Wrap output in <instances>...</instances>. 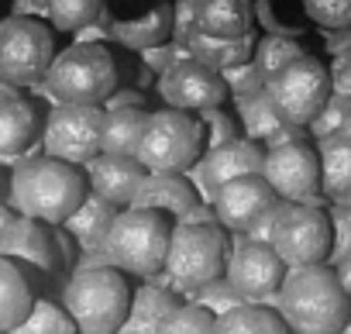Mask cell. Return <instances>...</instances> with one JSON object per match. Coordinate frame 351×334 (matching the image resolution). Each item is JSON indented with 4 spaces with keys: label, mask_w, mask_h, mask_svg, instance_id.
I'll return each instance as SVG.
<instances>
[{
    "label": "cell",
    "mask_w": 351,
    "mask_h": 334,
    "mask_svg": "<svg viewBox=\"0 0 351 334\" xmlns=\"http://www.w3.org/2000/svg\"><path fill=\"white\" fill-rule=\"evenodd\" d=\"M117 214H121V207L107 204V200L97 197V193H86V200L73 211V217H69L62 228H66V235H69L83 252H104L107 235H110Z\"/></svg>",
    "instance_id": "44dd1931"
},
{
    "label": "cell",
    "mask_w": 351,
    "mask_h": 334,
    "mask_svg": "<svg viewBox=\"0 0 351 334\" xmlns=\"http://www.w3.org/2000/svg\"><path fill=\"white\" fill-rule=\"evenodd\" d=\"M334 272H337V279H341V286H344V293L351 296V252L341 259V262H334Z\"/></svg>",
    "instance_id": "7dc6e473"
},
{
    "label": "cell",
    "mask_w": 351,
    "mask_h": 334,
    "mask_svg": "<svg viewBox=\"0 0 351 334\" xmlns=\"http://www.w3.org/2000/svg\"><path fill=\"white\" fill-rule=\"evenodd\" d=\"M158 93H162V100L169 104V107H176V110H210V107H221L224 100H228V83H224V76H221V69H214V66H207V62H200V59H193L190 52L186 56H180L165 73H162V80H158Z\"/></svg>",
    "instance_id": "4fadbf2b"
},
{
    "label": "cell",
    "mask_w": 351,
    "mask_h": 334,
    "mask_svg": "<svg viewBox=\"0 0 351 334\" xmlns=\"http://www.w3.org/2000/svg\"><path fill=\"white\" fill-rule=\"evenodd\" d=\"M286 262L279 259V252L265 241H248L245 235L231 245L228 265H224V279L248 300V303H262L269 296H279V286L286 279Z\"/></svg>",
    "instance_id": "5bb4252c"
},
{
    "label": "cell",
    "mask_w": 351,
    "mask_h": 334,
    "mask_svg": "<svg viewBox=\"0 0 351 334\" xmlns=\"http://www.w3.org/2000/svg\"><path fill=\"white\" fill-rule=\"evenodd\" d=\"M204 124L186 110H148L134 158L145 165V173H186L190 165L204 158Z\"/></svg>",
    "instance_id": "52a82bcc"
},
{
    "label": "cell",
    "mask_w": 351,
    "mask_h": 334,
    "mask_svg": "<svg viewBox=\"0 0 351 334\" xmlns=\"http://www.w3.org/2000/svg\"><path fill=\"white\" fill-rule=\"evenodd\" d=\"M117 334H121V331H117Z\"/></svg>",
    "instance_id": "816d5d0a"
},
{
    "label": "cell",
    "mask_w": 351,
    "mask_h": 334,
    "mask_svg": "<svg viewBox=\"0 0 351 334\" xmlns=\"http://www.w3.org/2000/svg\"><path fill=\"white\" fill-rule=\"evenodd\" d=\"M141 180H145V165L138 158H128V155H107V152H100L97 158L86 162L90 193L104 197L107 204H114L121 211L131 207Z\"/></svg>",
    "instance_id": "ac0fdd59"
},
{
    "label": "cell",
    "mask_w": 351,
    "mask_h": 334,
    "mask_svg": "<svg viewBox=\"0 0 351 334\" xmlns=\"http://www.w3.org/2000/svg\"><path fill=\"white\" fill-rule=\"evenodd\" d=\"M269 97L276 104V110L296 124V128H306L320 107L327 104V97L334 93L330 86V69L313 59V56H300L296 62H289L286 69H279L272 80H269Z\"/></svg>",
    "instance_id": "30bf717a"
},
{
    "label": "cell",
    "mask_w": 351,
    "mask_h": 334,
    "mask_svg": "<svg viewBox=\"0 0 351 334\" xmlns=\"http://www.w3.org/2000/svg\"><path fill=\"white\" fill-rule=\"evenodd\" d=\"M276 300L282 320L296 334H341L351 317V296L327 262L289 269Z\"/></svg>",
    "instance_id": "6da1fadb"
},
{
    "label": "cell",
    "mask_w": 351,
    "mask_h": 334,
    "mask_svg": "<svg viewBox=\"0 0 351 334\" xmlns=\"http://www.w3.org/2000/svg\"><path fill=\"white\" fill-rule=\"evenodd\" d=\"M320 193L330 204H351V134L320 141Z\"/></svg>",
    "instance_id": "484cf974"
},
{
    "label": "cell",
    "mask_w": 351,
    "mask_h": 334,
    "mask_svg": "<svg viewBox=\"0 0 351 334\" xmlns=\"http://www.w3.org/2000/svg\"><path fill=\"white\" fill-rule=\"evenodd\" d=\"M169 238H172V221L158 211L148 207H124L107 235V259L121 272L131 276H158L165 269L169 255Z\"/></svg>",
    "instance_id": "8992f818"
},
{
    "label": "cell",
    "mask_w": 351,
    "mask_h": 334,
    "mask_svg": "<svg viewBox=\"0 0 351 334\" xmlns=\"http://www.w3.org/2000/svg\"><path fill=\"white\" fill-rule=\"evenodd\" d=\"M56 59V38L42 18L11 14L0 21V76L14 86H32L45 80Z\"/></svg>",
    "instance_id": "ba28073f"
},
{
    "label": "cell",
    "mask_w": 351,
    "mask_h": 334,
    "mask_svg": "<svg viewBox=\"0 0 351 334\" xmlns=\"http://www.w3.org/2000/svg\"><path fill=\"white\" fill-rule=\"evenodd\" d=\"M100 138H104V107L93 104H59L42 134V148L52 158L86 165L90 158L100 155Z\"/></svg>",
    "instance_id": "8fae6325"
},
{
    "label": "cell",
    "mask_w": 351,
    "mask_h": 334,
    "mask_svg": "<svg viewBox=\"0 0 351 334\" xmlns=\"http://www.w3.org/2000/svg\"><path fill=\"white\" fill-rule=\"evenodd\" d=\"M330 241H334L330 217L320 204H286L282 200L276 235H272V248L279 252L286 269L327 262L330 259Z\"/></svg>",
    "instance_id": "9c48e42d"
},
{
    "label": "cell",
    "mask_w": 351,
    "mask_h": 334,
    "mask_svg": "<svg viewBox=\"0 0 351 334\" xmlns=\"http://www.w3.org/2000/svg\"><path fill=\"white\" fill-rule=\"evenodd\" d=\"M145 117H148L145 107L104 110V138H100V152L134 158V152H138V138H141V128H145Z\"/></svg>",
    "instance_id": "f1b7e54d"
},
{
    "label": "cell",
    "mask_w": 351,
    "mask_h": 334,
    "mask_svg": "<svg viewBox=\"0 0 351 334\" xmlns=\"http://www.w3.org/2000/svg\"><path fill=\"white\" fill-rule=\"evenodd\" d=\"M279 204V193L269 187V180L258 173V176H241V180H231L224 187H217L214 193V211H217V221L224 231H234V235H245L262 214H269L272 207Z\"/></svg>",
    "instance_id": "9a60e30c"
},
{
    "label": "cell",
    "mask_w": 351,
    "mask_h": 334,
    "mask_svg": "<svg viewBox=\"0 0 351 334\" xmlns=\"http://www.w3.org/2000/svg\"><path fill=\"white\" fill-rule=\"evenodd\" d=\"M14 14H28V18L49 14V0H14Z\"/></svg>",
    "instance_id": "f6af8a7d"
},
{
    "label": "cell",
    "mask_w": 351,
    "mask_h": 334,
    "mask_svg": "<svg viewBox=\"0 0 351 334\" xmlns=\"http://www.w3.org/2000/svg\"><path fill=\"white\" fill-rule=\"evenodd\" d=\"M62 307L80 334H117L131 310V286L117 265L76 269L62 289Z\"/></svg>",
    "instance_id": "277c9868"
},
{
    "label": "cell",
    "mask_w": 351,
    "mask_h": 334,
    "mask_svg": "<svg viewBox=\"0 0 351 334\" xmlns=\"http://www.w3.org/2000/svg\"><path fill=\"white\" fill-rule=\"evenodd\" d=\"M38 114L28 100L11 97L0 100V158H18L35 145Z\"/></svg>",
    "instance_id": "d4e9b609"
},
{
    "label": "cell",
    "mask_w": 351,
    "mask_h": 334,
    "mask_svg": "<svg viewBox=\"0 0 351 334\" xmlns=\"http://www.w3.org/2000/svg\"><path fill=\"white\" fill-rule=\"evenodd\" d=\"M0 255L32 265L38 272H56L62 265V248H59V235L52 231V224L38 221V217H14L0 238Z\"/></svg>",
    "instance_id": "2e32d148"
},
{
    "label": "cell",
    "mask_w": 351,
    "mask_h": 334,
    "mask_svg": "<svg viewBox=\"0 0 351 334\" xmlns=\"http://www.w3.org/2000/svg\"><path fill=\"white\" fill-rule=\"evenodd\" d=\"M110 35L121 45L138 49V52L158 49V45L172 42V4L158 0V4L138 21H110Z\"/></svg>",
    "instance_id": "cb8c5ba5"
},
{
    "label": "cell",
    "mask_w": 351,
    "mask_h": 334,
    "mask_svg": "<svg viewBox=\"0 0 351 334\" xmlns=\"http://www.w3.org/2000/svg\"><path fill=\"white\" fill-rule=\"evenodd\" d=\"M221 76H224V83H228V90H231V97H234L238 104L248 100V97H255V93H262V90L269 86V80H265V73L255 66V59L238 62V66H228V69H221Z\"/></svg>",
    "instance_id": "d590c367"
},
{
    "label": "cell",
    "mask_w": 351,
    "mask_h": 334,
    "mask_svg": "<svg viewBox=\"0 0 351 334\" xmlns=\"http://www.w3.org/2000/svg\"><path fill=\"white\" fill-rule=\"evenodd\" d=\"M255 45H258L255 32H248V35H241V38H210V35H204V32H193V35L186 38V52H190L193 59L214 66V69H228V66L248 62V59L255 56Z\"/></svg>",
    "instance_id": "83f0119b"
},
{
    "label": "cell",
    "mask_w": 351,
    "mask_h": 334,
    "mask_svg": "<svg viewBox=\"0 0 351 334\" xmlns=\"http://www.w3.org/2000/svg\"><path fill=\"white\" fill-rule=\"evenodd\" d=\"M180 293L162 286V283H145L131 293V310L121 327V334H158L162 320L180 307Z\"/></svg>",
    "instance_id": "7402d4cb"
},
{
    "label": "cell",
    "mask_w": 351,
    "mask_h": 334,
    "mask_svg": "<svg viewBox=\"0 0 351 334\" xmlns=\"http://www.w3.org/2000/svg\"><path fill=\"white\" fill-rule=\"evenodd\" d=\"M262 165H265V148L252 138H234L221 148H210L197 162V169H200V187H204L207 200L214 204L217 187H224L231 180H241V176H258Z\"/></svg>",
    "instance_id": "e0dca14e"
},
{
    "label": "cell",
    "mask_w": 351,
    "mask_h": 334,
    "mask_svg": "<svg viewBox=\"0 0 351 334\" xmlns=\"http://www.w3.org/2000/svg\"><path fill=\"white\" fill-rule=\"evenodd\" d=\"M200 204L193 183L186 180V173H145L131 207H148V211H158L165 217L183 221L193 207Z\"/></svg>",
    "instance_id": "d6986e66"
},
{
    "label": "cell",
    "mask_w": 351,
    "mask_h": 334,
    "mask_svg": "<svg viewBox=\"0 0 351 334\" xmlns=\"http://www.w3.org/2000/svg\"><path fill=\"white\" fill-rule=\"evenodd\" d=\"M158 334H217V317L210 310H204L200 303L183 300L162 320Z\"/></svg>",
    "instance_id": "e575fe53"
},
{
    "label": "cell",
    "mask_w": 351,
    "mask_h": 334,
    "mask_svg": "<svg viewBox=\"0 0 351 334\" xmlns=\"http://www.w3.org/2000/svg\"><path fill=\"white\" fill-rule=\"evenodd\" d=\"M14 221V214L8 211V207H0V238H4V231H8V224Z\"/></svg>",
    "instance_id": "681fc988"
},
{
    "label": "cell",
    "mask_w": 351,
    "mask_h": 334,
    "mask_svg": "<svg viewBox=\"0 0 351 334\" xmlns=\"http://www.w3.org/2000/svg\"><path fill=\"white\" fill-rule=\"evenodd\" d=\"M341 334H351V317H348V324L341 327Z\"/></svg>",
    "instance_id": "f907efd6"
},
{
    "label": "cell",
    "mask_w": 351,
    "mask_h": 334,
    "mask_svg": "<svg viewBox=\"0 0 351 334\" xmlns=\"http://www.w3.org/2000/svg\"><path fill=\"white\" fill-rule=\"evenodd\" d=\"M238 110H241V121H245V131H248L245 138L262 141V145H269V148L286 145V141H296V138H300V131H303V128L289 124V121L276 110V104H272L269 90H262V93H255V97L241 100V104H238Z\"/></svg>",
    "instance_id": "ffe728a7"
},
{
    "label": "cell",
    "mask_w": 351,
    "mask_h": 334,
    "mask_svg": "<svg viewBox=\"0 0 351 334\" xmlns=\"http://www.w3.org/2000/svg\"><path fill=\"white\" fill-rule=\"evenodd\" d=\"M86 193H90L86 173L80 165L52 158V155L25 158L11 180L14 207L25 217H38L45 224H66L73 211L86 200Z\"/></svg>",
    "instance_id": "7a4b0ae2"
},
{
    "label": "cell",
    "mask_w": 351,
    "mask_h": 334,
    "mask_svg": "<svg viewBox=\"0 0 351 334\" xmlns=\"http://www.w3.org/2000/svg\"><path fill=\"white\" fill-rule=\"evenodd\" d=\"M217 334H293L279 310L262 303H241L231 313L217 317Z\"/></svg>",
    "instance_id": "f546056e"
},
{
    "label": "cell",
    "mask_w": 351,
    "mask_h": 334,
    "mask_svg": "<svg viewBox=\"0 0 351 334\" xmlns=\"http://www.w3.org/2000/svg\"><path fill=\"white\" fill-rule=\"evenodd\" d=\"M193 296V303H200L204 310H210L214 317H224V313H231L234 307H241V303H248L224 276L221 279H214V283H207V286H200L197 293H190Z\"/></svg>",
    "instance_id": "8d00e7d4"
},
{
    "label": "cell",
    "mask_w": 351,
    "mask_h": 334,
    "mask_svg": "<svg viewBox=\"0 0 351 334\" xmlns=\"http://www.w3.org/2000/svg\"><path fill=\"white\" fill-rule=\"evenodd\" d=\"M255 25L252 0H197V32L210 38H241Z\"/></svg>",
    "instance_id": "603a6c76"
},
{
    "label": "cell",
    "mask_w": 351,
    "mask_h": 334,
    "mask_svg": "<svg viewBox=\"0 0 351 334\" xmlns=\"http://www.w3.org/2000/svg\"><path fill=\"white\" fill-rule=\"evenodd\" d=\"M200 124H204V145L207 152L210 148H221L228 141L238 138V121L231 114H224L221 107H210V110H200Z\"/></svg>",
    "instance_id": "f35d334b"
},
{
    "label": "cell",
    "mask_w": 351,
    "mask_h": 334,
    "mask_svg": "<svg viewBox=\"0 0 351 334\" xmlns=\"http://www.w3.org/2000/svg\"><path fill=\"white\" fill-rule=\"evenodd\" d=\"M303 11L313 25L327 32L351 28V0H303Z\"/></svg>",
    "instance_id": "74e56055"
},
{
    "label": "cell",
    "mask_w": 351,
    "mask_h": 334,
    "mask_svg": "<svg viewBox=\"0 0 351 334\" xmlns=\"http://www.w3.org/2000/svg\"><path fill=\"white\" fill-rule=\"evenodd\" d=\"M18 90H21V86H14L11 80H4V76H0V100H11V97H21Z\"/></svg>",
    "instance_id": "c3c4849f"
},
{
    "label": "cell",
    "mask_w": 351,
    "mask_h": 334,
    "mask_svg": "<svg viewBox=\"0 0 351 334\" xmlns=\"http://www.w3.org/2000/svg\"><path fill=\"white\" fill-rule=\"evenodd\" d=\"M231 255L228 231L217 221H176L165 255V276L176 293H197L200 286L224 276Z\"/></svg>",
    "instance_id": "3957f363"
},
{
    "label": "cell",
    "mask_w": 351,
    "mask_h": 334,
    "mask_svg": "<svg viewBox=\"0 0 351 334\" xmlns=\"http://www.w3.org/2000/svg\"><path fill=\"white\" fill-rule=\"evenodd\" d=\"M35 296L18 262L0 255V334H11L32 310Z\"/></svg>",
    "instance_id": "4316f807"
},
{
    "label": "cell",
    "mask_w": 351,
    "mask_h": 334,
    "mask_svg": "<svg viewBox=\"0 0 351 334\" xmlns=\"http://www.w3.org/2000/svg\"><path fill=\"white\" fill-rule=\"evenodd\" d=\"M279 211H282V200L269 211V214H262L248 231H245V238L248 241H265V245H272V235H276V221H279Z\"/></svg>",
    "instance_id": "7bdbcfd3"
},
{
    "label": "cell",
    "mask_w": 351,
    "mask_h": 334,
    "mask_svg": "<svg viewBox=\"0 0 351 334\" xmlns=\"http://www.w3.org/2000/svg\"><path fill=\"white\" fill-rule=\"evenodd\" d=\"M124 107H145V97H141V93H128V90H124V93L114 90L110 100L104 104V110H124Z\"/></svg>",
    "instance_id": "ee69618b"
},
{
    "label": "cell",
    "mask_w": 351,
    "mask_h": 334,
    "mask_svg": "<svg viewBox=\"0 0 351 334\" xmlns=\"http://www.w3.org/2000/svg\"><path fill=\"white\" fill-rule=\"evenodd\" d=\"M327 69H330V86H334V93L351 97V49L341 52V56H334V62H330Z\"/></svg>",
    "instance_id": "b9f144b4"
},
{
    "label": "cell",
    "mask_w": 351,
    "mask_h": 334,
    "mask_svg": "<svg viewBox=\"0 0 351 334\" xmlns=\"http://www.w3.org/2000/svg\"><path fill=\"white\" fill-rule=\"evenodd\" d=\"M45 18L56 32H80L104 18V0H49Z\"/></svg>",
    "instance_id": "1f68e13d"
},
{
    "label": "cell",
    "mask_w": 351,
    "mask_h": 334,
    "mask_svg": "<svg viewBox=\"0 0 351 334\" xmlns=\"http://www.w3.org/2000/svg\"><path fill=\"white\" fill-rule=\"evenodd\" d=\"M327 217H330V231H334L327 265H334V262H341L351 252V204H334L327 211Z\"/></svg>",
    "instance_id": "ab89813d"
},
{
    "label": "cell",
    "mask_w": 351,
    "mask_h": 334,
    "mask_svg": "<svg viewBox=\"0 0 351 334\" xmlns=\"http://www.w3.org/2000/svg\"><path fill=\"white\" fill-rule=\"evenodd\" d=\"M11 334H80V331H76V320L69 317V310L62 303L35 300L32 310H28V317Z\"/></svg>",
    "instance_id": "4dcf8cb0"
},
{
    "label": "cell",
    "mask_w": 351,
    "mask_h": 334,
    "mask_svg": "<svg viewBox=\"0 0 351 334\" xmlns=\"http://www.w3.org/2000/svg\"><path fill=\"white\" fill-rule=\"evenodd\" d=\"M341 35H330L327 38V52L330 56H341V52H348L351 49V28H337Z\"/></svg>",
    "instance_id": "bcb514c9"
},
{
    "label": "cell",
    "mask_w": 351,
    "mask_h": 334,
    "mask_svg": "<svg viewBox=\"0 0 351 334\" xmlns=\"http://www.w3.org/2000/svg\"><path fill=\"white\" fill-rule=\"evenodd\" d=\"M45 90L59 104H93L104 107L117 90V62L97 42H76L59 52L45 73Z\"/></svg>",
    "instance_id": "5b68a950"
},
{
    "label": "cell",
    "mask_w": 351,
    "mask_h": 334,
    "mask_svg": "<svg viewBox=\"0 0 351 334\" xmlns=\"http://www.w3.org/2000/svg\"><path fill=\"white\" fill-rule=\"evenodd\" d=\"M262 176L286 204H320V155L303 138L265 148Z\"/></svg>",
    "instance_id": "7c38bea8"
},
{
    "label": "cell",
    "mask_w": 351,
    "mask_h": 334,
    "mask_svg": "<svg viewBox=\"0 0 351 334\" xmlns=\"http://www.w3.org/2000/svg\"><path fill=\"white\" fill-rule=\"evenodd\" d=\"M300 56H306L303 52V45L293 38V35H265V38H258V45H255V66L265 73V80H272L279 69H286L289 62H296Z\"/></svg>",
    "instance_id": "836d02e7"
},
{
    "label": "cell",
    "mask_w": 351,
    "mask_h": 334,
    "mask_svg": "<svg viewBox=\"0 0 351 334\" xmlns=\"http://www.w3.org/2000/svg\"><path fill=\"white\" fill-rule=\"evenodd\" d=\"M313 141H330V138H344L351 134V97L330 93L327 104L320 107V114L306 124Z\"/></svg>",
    "instance_id": "d6a6232c"
},
{
    "label": "cell",
    "mask_w": 351,
    "mask_h": 334,
    "mask_svg": "<svg viewBox=\"0 0 351 334\" xmlns=\"http://www.w3.org/2000/svg\"><path fill=\"white\" fill-rule=\"evenodd\" d=\"M197 32V0H176L172 4V42L186 49V38Z\"/></svg>",
    "instance_id": "60d3db41"
}]
</instances>
